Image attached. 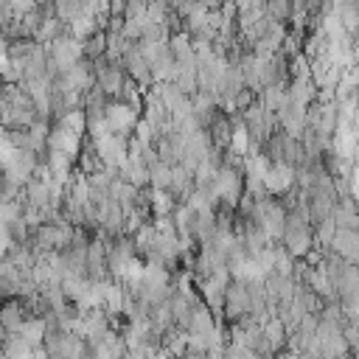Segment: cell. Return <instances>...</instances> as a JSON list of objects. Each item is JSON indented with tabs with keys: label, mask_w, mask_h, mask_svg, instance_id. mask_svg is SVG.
Segmentation results:
<instances>
[{
	"label": "cell",
	"mask_w": 359,
	"mask_h": 359,
	"mask_svg": "<svg viewBox=\"0 0 359 359\" xmlns=\"http://www.w3.org/2000/svg\"><path fill=\"white\" fill-rule=\"evenodd\" d=\"M356 247H359V236L356 230H334V238L328 244L331 252H337L342 261L356 264Z\"/></svg>",
	"instance_id": "cell-1"
},
{
	"label": "cell",
	"mask_w": 359,
	"mask_h": 359,
	"mask_svg": "<svg viewBox=\"0 0 359 359\" xmlns=\"http://www.w3.org/2000/svg\"><path fill=\"white\" fill-rule=\"evenodd\" d=\"M0 356L3 359H31V345L20 334H6L0 342Z\"/></svg>",
	"instance_id": "cell-2"
},
{
	"label": "cell",
	"mask_w": 359,
	"mask_h": 359,
	"mask_svg": "<svg viewBox=\"0 0 359 359\" xmlns=\"http://www.w3.org/2000/svg\"><path fill=\"white\" fill-rule=\"evenodd\" d=\"M79 45H81V56H84L87 62H93V59H98V56L107 53V34H104V31H93V34L84 36Z\"/></svg>",
	"instance_id": "cell-3"
},
{
	"label": "cell",
	"mask_w": 359,
	"mask_h": 359,
	"mask_svg": "<svg viewBox=\"0 0 359 359\" xmlns=\"http://www.w3.org/2000/svg\"><path fill=\"white\" fill-rule=\"evenodd\" d=\"M17 334H20L31 348L42 345V339H45V323H42V317H28Z\"/></svg>",
	"instance_id": "cell-4"
},
{
	"label": "cell",
	"mask_w": 359,
	"mask_h": 359,
	"mask_svg": "<svg viewBox=\"0 0 359 359\" xmlns=\"http://www.w3.org/2000/svg\"><path fill=\"white\" fill-rule=\"evenodd\" d=\"M168 185H171V165H165V163L157 160L149 168V188L151 191H168Z\"/></svg>",
	"instance_id": "cell-5"
},
{
	"label": "cell",
	"mask_w": 359,
	"mask_h": 359,
	"mask_svg": "<svg viewBox=\"0 0 359 359\" xmlns=\"http://www.w3.org/2000/svg\"><path fill=\"white\" fill-rule=\"evenodd\" d=\"M121 36L126 42H137L140 39V17H126L123 20V28H121Z\"/></svg>",
	"instance_id": "cell-6"
},
{
	"label": "cell",
	"mask_w": 359,
	"mask_h": 359,
	"mask_svg": "<svg viewBox=\"0 0 359 359\" xmlns=\"http://www.w3.org/2000/svg\"><path fill=\"white\" fill-rule=\"evenodd\" d=\"M31 359H50V353L42 345H36V348H31Z\"/></svg>",
	"instance_id": "cell-7"
}]
</instances>
